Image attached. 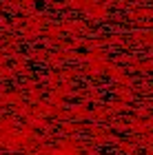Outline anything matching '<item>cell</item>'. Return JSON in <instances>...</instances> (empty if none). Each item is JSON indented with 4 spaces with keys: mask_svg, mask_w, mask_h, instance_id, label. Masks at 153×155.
Segmentation results:
<instances>
[{
    "mask_svg": "<svg viewBox=\"0 0 153 155\" xmlns=\"http://www.w3.org/2000/svg\"><path fill=\"white\" fill-rule=\"evenodd\" d=\"M55 155H73V153H55Z\"/></svg>",
    "mask_w": 153,
    "mask_h": 155,
    "instance_id": "6da1fadb",
    "label": "cell"
}]
</instances>
